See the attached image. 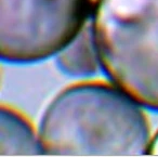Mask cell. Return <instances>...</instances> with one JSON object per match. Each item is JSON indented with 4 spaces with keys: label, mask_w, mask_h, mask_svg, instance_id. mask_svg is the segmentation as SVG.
Instances as JSON below:
<instances>
[{
    "label": "cell",
    "mask_w": 158,
    "mask_h": 157,
    "mask_svg": "<svg viewBox=\"0 0 158 157\" xmlns=\"http://www.w3.org/2000/svg\"><path fill=\"white\" fill-rule=\"evenodd\" d=\"M39 138L50 156H143L153 139L141 105L102 80L62 90L42 115Z\"/></svg>",
    "instance_id": "6da1fadb"
},
{
    "label": "cell",
    "mask_w": 158,
    "mask_h": 157,
    "mask_svg": "<svg viewBox=\"0 0 158 157\" xmlns=\"http://www.w3.org/2000/svg\"><path fill=\"white\" fill-rule=\"evenodd\" d=\"M91 16L104 74L158 112V0H97Z\"/></svg>",
    "instance_id": "7a4b0ae2"
},
{
    "label": "cell",
    "mask_w": 158,
    "mask_h": 157,
    "mask_svg": "<svg viewBox=\"0 0 158 157\" xmlns=\"http://www.w3.org/2000/svg\"><path fill=\"white\" fill-rule=\"evenodd\" d=\"M92 11V0H1L0 57L10 64H31L56 55Z\"/></svg>",
    "instance_id": "3957f363"
},
{
    "label": "cell",
    "mask_w": 158,
    "mask_h": 157,
    "mask_svg": "<svg viewBox=\"0 0 158 157\" xmlns=\"http://www.w3.org/2000/svg\"><path fill=\"white\" fill-rule=\"evenodd\" d=\"M1 156L44 155L39 132L24 114L9 105H1Z\"/></svg>",
    "instance_id": "277c9868"
},
{
    "label": "cell",
    "mask_w": 158,
    "mask_h": 157,
    "mask_svg": "<svg viewBox=\"0 0 158 157\" xmlns=\"http://www.w3.org/2000/svg\"><path fill=\"white\" fill-rule=\"evenodd\" d=\"M56 64L61 72L70 77H91L99 72L101 63L91 24H87L57 53Z\"/></svg>",
    "instance_id": "5b68a950"
},
{
    "label": "cell",
    "mask_w": 158,
    "mask_h": 157,
    "mask_svg": "<svg viewBox=\"0 0 158 157\" xmlns=\"http://www.w3.org/2000/svg\"><path fill=\"white\" fill-rule=\"evenodd\" d=\"M149 155L158 156V131L155 133L151 142V147H149Z\"/></svg>",
    "instance_id": "8992f818"
}]
</instances>
